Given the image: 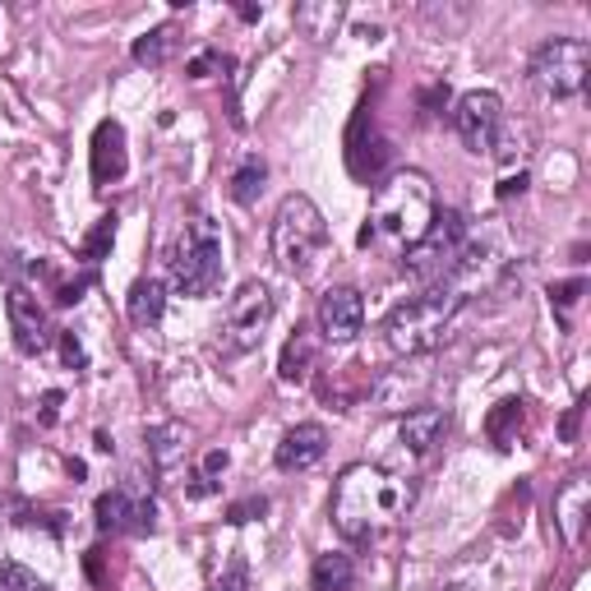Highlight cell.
Instances as JSON below:
<instances>
[{"instance_id": "cell-1", "label": "cell", "mask_w": 591, "mask_h": 591, "mask_svg": "<svg viewBox=\"0 0 591 591\" xmlns=\"http://www.w3.org/2000/svg\"><path fill=\"white\" fill-rule=\"evenodd\" d=\"M412 509V481H402L384 466L352 462L333 485V526L352 545H370L402 522Z\"/></svg>"}, {"instance_id": "cell-2", "label": "cell", "mask_w": 591, "mask_h": 591, "mask_svg": "<svg viewBox=\"0 0 591 591\" xmlns=\"http://www.w3.org/2000/svg\"><path fill=\"white\" fill-rule=\"evenodd\" d=\"M434 185L425 171H393L380 190H375V208H370V232L365 240L375 236L380 245H388L393 255H407L412 245L430 232L434 223Z\"/></svg>"}, {"instance_id": "cell-3", "label": "cell", "mask_w": 591, "mask_h": 591, "mask_svg": "<svg viewBox=\"0 0 591 591\" xmlns=\"http://www.w3.org/2000/svg\"><path fill=\"white\" fill-rule=\"evenodd\" d=\"M466 305V296L449 283H430L421 296L412 301H402L388 324H384V342H388V352L393 356H421V352H434L444 342L449 324L457 319V309Z\"/></svg>"}, {"instance_id": "cell-4", "label": "cell", "mask_w": 591, "mask_h": 591, "mask_svg": "<svg viewBox=\"0 0 591 591\" xmlns=\"http://www.w3.org/2000/svg\"><path fill=\"white\" fill-rule=\"evenodd\" d=\"M328 245V223L309 195H287L273 217V259L287 277H309Z\"/></svg>"}, {"instance_id": "cell-5", "label": "cell", "mask_w": 591, "mask_h": 591, "mask_svg": "<svg viewBox=\"0 0 591 591\" xmlns=\"http://www.w3.org/2000/svg\"><path fill=\"white\" fill-rule=\"evenodd\" d=\"M171 283L185 296H213L223 283V232L213 217H190L171 250Z\"/></svg>"}, {"instance_id": "cell-6", "label": "cell", "mask_w": 591, "mask_h": 591, "mask_svg": "<svg viewBox=\"0 0 591 591\" xmlns=\"http://www.w3.org/2000/svg\"><path fill=\"white\" fill-rule=\"evenodd\" d=\"M587 70H591V47L582 38H550L532 56V88L545 102L573 98L587 83Z\"/></svg>"}, {"instance_id": "cell-7", "label": "cell", "mask_w": 591, "mask_h": 591, "mask_svg": "<svg viewBox=\"0 0 591 591\" xmlns=\"http://www.w3.org/2000/svg\"><path fill=\"white\" fill-rule=\"evenodd\" d=\"M462 245H466V223H462V213L457 208H444V213H434V223L430 232L412 245L407 255H402V264H407L412 277H421V283H444V277L453 273L457 255H462Z\"/></svg>"}, {"instance_id": "cell-8", "label": "cell", "mask_w": 591, "mask_h": 591, "mask_svg": "<svg viewBox=\"0 0 591 591\" xmlns=\"http://www.w3.org/2000/svg\"><path fill=\"white\" fill-rule=\"evenodd\" d=\"M453 126H457L462 144L472 148V152H490L494 139H500V130H504V102H500V92H490V88L462 92L457 111H453Z\"/></svg>"}, {"instance_id": "cell-9", "label": "cell", "mask_w": 591, "mask_h": 591, "mask_svg": "<svg viewBox=\"0 0 591 591\" xmlns=\"http://www.w3.org/2000/svg\"><path fill=\"white\" fill-rule=\"evenodd\" d=\"M273 319V292L264 283H245L232 301H227V333H232V347L236 352H250L255 342L264 337Z\"/></svg>"}, {"instance_id": "cell-10", "label": "cell", "mask_w": 591, "mask_h": 591, "mask_svg": "<svg viewBox=\"0 0 591 591\" xmlns=\"http://www.w3.org/2000/svg\"><path fill=\"white\" fill-rule=\"evenodd\" d=\"M158 526V509H152L148 494H139L135 485L107 490L98 500V532L120 536V532H152Z\"/></svg>"}, {"instance_id": "cell-11", "label": "cell", "mask_w": 591, "mask_h": 591, "mask_svg": "<svg viewBox=\"0 0 591 591\" xmlns=\"http://www.w3.org/2000/svg\"><path fill=\"white\" fill-rule=\"evenodd\" d=\"M365 328V301L356 287H333L319 301V333L328 342H352Z\"/></svg>"}, {"instance_id": "cell-12", "label": "cell", "mask_w": 591, "mask_h": 591, "mask_svg": "<svg viewBox=\"0 0 591 591\" xmlns=\"http://www.w3.org/2000/svg\"><path fill=\"white\" fill-rule=\"evenodd\" d=\"M6 309H10V328H14L19 352H23V356L47 352L51 328H47V309L38 305V296H33V292H23V287H14L10 301H6Z\"/></svg>"}, {"instance_id": "cell-13", "label": "cell", "mask_w": 591, "mask_h": 591, "mask_svg": "<svg viewBox=\"0 0 591 591\" xmlns=\"http://www.w3.org/2000/svg\"><path fill=\"white\" fill-rule=\"evenodd\" d=\"M328 453V430L315 425V421H305V425H292L283 434V444H277L273 462H277V472H309L319 457Z\"/></svg>"}, {"instance_id": "cell-14", "label": "cell", "mask_w": 591, "mask_h": 591, "mask_svg": "<svg viewBox=\"0 0 591 591\" xmlns=\"http://www.w3.org/2000/svg\"><path fill=\"white\" fill-rule=\"evenodd\" d=\"M587 518H591V481L573 476L564 490L554 494V526H559V536H564L569 545H582Z\"/></svg>"}, {"instance_id": "cell-15", "label": "cell", "mask_w": 591, "mask_h": 591, "mask_svg": "<svg viewBox=\"0 0 591 591\" xmlns=\"http://www.w3.org/2000/svg\"><path fill=\"white\" fill-rule=\"evenodd\" d=\"M444 430H449V412L444 407H416V412L402 416L397 440L412 457H425V453H434L444 444Z\"/></svg>"}, {"instance_id": "cell-16", "label": "cell", "mask_w": 591, "mask_h": 591, "mask_svg": "<svg viewBox=\"0 0 591 591\" xmlns=\"http://www.w3.org/2000/svg\"><path fill=\"white\" fill-rule=\"evenodd\" d=\"M120 176H126V130H120V120H102L92 130V180L111 185Z\"/></svg>"}, {"instance_id": "cell-17", "label": "cell", "mask_w": 591, "mask_h": 591, "mask_svg": "<svg viewBox=\"0 0 591 591\" xmlns=\"http://www.w3.org/2000/svg\"><path fill=\"white\" fill-rule=\"evenodd\" d=\"M185 444H190V430L180 421H167V425H152L148 430V457L158 472H176L185 462Z\"/></svg>"}, {"instance_id": "cell-18", "label": "cell", "mask_w": 591, "mask_h": 591, "mask_svg": "<svg viewBox=\"0 0 591 591\" xmlns=\"http://www.w3.org/2000/svg\"><path fill=\"white\" fill-rule=\"evenodd\" d=\"M309 587H315V591H352V587H356V564H352V554H342V550L319 554L315 569H309Z\"/></svg>"}, {"instance_id": "cell-19", "label": "cell", "mask_w": 591, "mask_h": 591, "mask_svg": "<svg viewBox=\"0 0 591 591\" xmlns=\"http://www.w3.org/2000/svg\"><path fill=\"white\" fill-rule=\"evenodd\" d=\"M342 10L337 0H305V6H296V23H301V33L305 38H315V42H324V38H333L337 33V23H342Z\"/></svg>"}, {"instance_id": "cell-20", "label": "cell", "mask_w": 591, "mask_h": 591, "mask_svg": "<svg viewBox=\"0 0 591 591\" xmlns=\"http://www.w3.org/2000/svg\"><path fill=\"white\" fill-rule=\"evenodd\" d=\"M309 365H315V337L296 328V337H287V347H283V361H277V375H283V384H305Z\"/></svg>"}, {"instance_id": "cell-21", "label": "cell", "mask_w": 591, "mask_h": 591, "mask_svg": "<svg viewBox=\"0 0 591 591\" xmlns=\"http://www.w3.org/2000/svg\"><path fill=\"white\" fill-rule=\"evenodd\" d=\"M162 309H167V287L158 283V277H139V283L130 287V319L139 328H148V324L162 319Z\"/></svg>"}, {"instance_id": "cell-22", "label": "cell", "mask_w": 591, "mask_h": 591, "mask_svg": "<svg viewBox=\"0 0 591 591\" xmlns=\"http://www.w3.org/2000/svg\"><path fill=\"white\" fill-rule=\"evenodd\" d=\"M264 180H268V162L264 158H245L240 167H236V176H232V199L236 204H255L259 195H264Z\"/></svg>"}, {"instance_id": "cell-23", "label": "cell", "mask_w": 591, "mask_h": 591, "mask_svg": "<svg viewBox=\"0 0 591 591\" xmlns=\"http://www.w3.org/2000/svg\"><path fill=\"white\" fill-rule=\"evenodd\" d=\"M490 440L500 444V449H513V440H518V430H522V402H500V407L490 412Z\"/></svg>"}, {"instance_id": "cell-24", "label": "cell", "mask_w": 591, "mask_h": 591, "mask_svg": "<svg viewBox=\"0 0 591 591\" xmlns=\"http://www.w3.org/2000/svg\"><path fill=\"white\" fill-rule=\"evenodd\" d=\"M171 47H176V28L162 23V28H152V33H144L135 42V60L139 66H162V60L171 56Z\"/></svg>"}, {"instance_id": "cell-25", "label": "cell", "mask_w": 591, "mask_h": 591, "mask_svg": "<svg viewBox=\"0 0 591 591\" xmlns=\"http://www.w3.org/2000/svg\"><path fill=\"white\" fill-rule=\"evenodd\" d=\"M0 591H51V587L23 564H0Z\"/></svg>"}, {"instance_id": "cell-26", "label": "cell", "mask_w": 591, "mask_h": 591, "mask_svg": "<svg viewBox=\"0 0 591 591\" xmlns=\"http://www.w3.org/2000/svg\"><path fill=\"white\" fill-rule=\"evenodd\" d=\"M245 587H250V569H245V559H240V554H232V559H227V569L208 582V591H245Z\"/></svg>"}, {"instance_id": "cell-27", "label": "cell", "mask_w": 591, "mask_h": 591, "mask_svg": "<svg viewBox=\"0 0 591 591\" xmlns=\"http://www.w3.org/2000/svg\"><path fill=\"white\" fill-rule=\"evenodd\" d=\"M111 240H116V217H102V223L92 227V236H88V245H83V255H88V259H102Z\"/></svg>"}, {"instance_id": "cell-28", "label": "cell", "mask_w": 591, "mask_h": 591, "mask_svg": "<svg viewBox=\"0 0 591 591\" xmlns=\"http://www.w3.org/2000/svg\"><path fill=\"white\" fill-rule=\"evenodd\" d=\"M264 509H268V500H259V494H255V500L232 504V509H227V522H250V518H259Z\"/></svg>"}, {"instance_id": "cell-29", "label": "cell", "mask_w": 591, "mask_h": 591, "mask_svg": "<svg viewBox=\"0 0 591 591\" xmlns=\"http://www.w3.org/2000/svg\"><path fill=\"white\" fill-rule=\"evenodd\" d=\"M578 296H582V283L573 277V283H564V287H554V305H559V315H569V309L578 305Z\"/></svg>"}, {"instance_id": "cell-30", "label": "cell", "mask_w": 591, "mask_h": 591, "mask_svg": "<svg viewBox=\"0 0 591 591\" xmlns=\"http://www.w3.org/2000/svg\"><path fill=\"white\" fill-rule=\"evenodd\" d=\"M60 356H66V365L83 370V347H79V337H75V333H60Z\"/></svg>"}, {"instance_id": "cell-31", "label": "cell", "mask_w": 591, "mask_h": 591, "mask_svg": "<svg viewBox=\"0 0 591 591\" xmlns=\"http://www.w3.org/2000/svg\"><path fill=\"white\" fill-rule=\"evenodd\" d=\"M526 190V171H518V176H509L504 185H500V199H513V195H522Z\"/></svg>"}, {"instance_id": "cell-32", "label": "cell", "mask_w": 591, "mask_h": 591, "mask_svg": "<svg viewBox=\"0 0 591 591\" xmlns=\"http://www.w3.org/2000/svg\"><path fill=\"white\" fill-rule=\"evenodd\" d=\"M56 407H60V393H47L42 397V425H56Z\"/></svg>"}, {"instance_id": "cell-33", "label": "cell", "mask_w": 591, "mask_h": 591, "mask_svg": "<svg viewBox=\"0 0 591 591\" xmlns=\"http://www.w3.org/2000/svg\"><path fill=\"white\" fill-rule=\"evenodd\" d=\"M213 66H217V56L208 51V56H199V60H195V66H190V75H195V79H204V75L213 70Z\"/></svg>"}, {"instance_id": "cell-34", "label": "cell", "mask_w": 591, "mask_h": 591, "mask_svg": "<svg viewBox=\"0 0 591 591\" xmlns=\"http://www.w3.org/2000/svg\"><path fill=\"white\" fill-rule=\"evenodd\" d=\"M573 434H578V412L564 416V440H573Z\"/></svg>"}]
</instances>
